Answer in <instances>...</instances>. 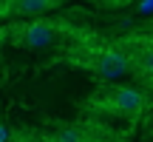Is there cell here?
Masks as SVG:
<instances>
[{
    "label": "cell",
    "mask_w": 153,
    "mask_h": 142,
    "mask_svg": "<svg viewBox=\"0 0 153 142\" xmlns=\"http://www.w3.org/2000/svg\"><path fill=\"white\" fill-rule=\"evenodd\" d=\"M57 37V26L48 20H37V23H28V26L17 28L14 31V43L17 46H26V49H45L51 46Z\"/></svg>",
    "instance_id": "3957f363"
},
{
    "label": "cell",
    "mask_w": 153,
    "mask_h": 142,
    "mask_svg": "<svg viewBox=\"0 0 153 142\" xmlns=\"http://www.w3.org/2000/svg\"><path fill=\"white\" fill-rule=\"evenodd\" d=\"M57 6V0H11L3 14H40Z\"/></svg>",
    "instance_id": "277c9868"
},
{
    "label": "cell",
    "mask_w": 153,
    "mask_h": 142,
    "mask_svg": "<svg viewBox=\"0 0 153 142\" xmlns=\"http://www.w3.org/2000/svg\"><path fill=\"white\" fill-rule=\"evenodd\" d=\"M97 105L105 108V111H114V114L136 117L139 111L148 105V99H145L142 91H136V88H131V85H116V88H111L102 97V102H97Z\"/></svg>",
    "instance_id": "7a4b0ae2"
},
{
    "label": "cell",
    "mask_w": 153,
    "mask_h": 142,
    "mask_svg": "<svg viewBox=\"0 0 153 142\" xmlns=\"http://www.w3.org/2000/svg\"><path fill=\"white\" fill-rule=\"evenodd\" d=\"M37 142H97V139H91L88 128H65V131H57L51 137H40Z\"/></svg>",
    "instance_id": "8992f818"
},
{
    "label": "cell",
    "mask_w": 153,
    "mask_h": 142,
    "mask_svg": "<svg viewBox=\"0 0 153 142\" xmlns=\"http://www.w3.org/2000/svg\"><path fill=\"white\" fill-rule=\"evenodd\" d=\"M139 11H142V14H150L153 11V0H142V3H139Z\"/></svg>",
    "instance_id": "ba28073f"
},
{
    "label": "cell",
    "mask_w": 153,
    "mask_h": 142,
    "mask_svg": "<svg viewBox=\"0 0 153 142\" xmlns=\"http://www.w3.org/2000/svg\"><path fill=\"white\" fill-rule=\"evenodd\" d=\"M68 60L91 68L94 74H99L102 80H119V77L128 74V68L133 66L131 51H122V49H116V46H79V49L68 51Z\"/></svg>",
    "instance_id": "6da1fadb"
},
{
    "label": "cell",
    "mask_w": 153,
    "mask_h": 142,
    "mask_svg": "<svg viewBox=\"0 0 153 142\" xmlns=\"http://www.w3.org/2000/svg\"><path fill=\"white\" fill-rule=\"evenodd\" d=\"M131 60H133V66L139 68V74H145L148 80H153V43H142L131 54Z\"/></svg>",
    "instance_id": "5b68a950"
},
{
    "label": "cell",
    "mask_w": 153,
    "mask_h": 142,
    "mask_svg": "<svg viewBox=\"0 0 153 142\" xmlns=\"http://www.w3.org/2000/svg\"><path fill=\"white\" fill-rule=\"evenodd\" d=\"M11 139H14V134H11L6 125H0V142H11Z\"/></svg>",
    "instance_id": "52a82bcc"
}]
</instances>
